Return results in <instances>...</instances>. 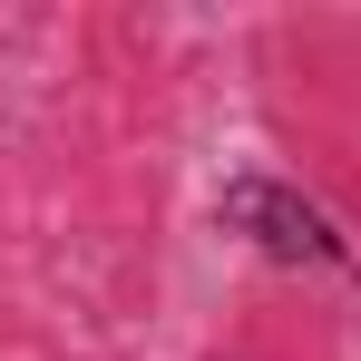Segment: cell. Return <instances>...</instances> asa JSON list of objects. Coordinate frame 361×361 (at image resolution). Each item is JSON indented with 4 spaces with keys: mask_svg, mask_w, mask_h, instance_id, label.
<instances>
[{
    "mask_svg": "<svg viewBox=\"0 0 361 361\" xmlns=\"http://www.w3.org/2000/svg\"><path fill=\"white\" fill-rule=\"evenodd\" d=\"M215 225L244 235L254 254H274V264H312V274H352V235L283 176H235L215 195Z\"/></svg>",
    "mask_w": 361,
    "mask_h": 361,
    "instance_id": "obj_1",
    "label": "cell"
}]
</instances>
